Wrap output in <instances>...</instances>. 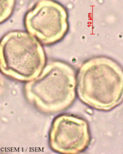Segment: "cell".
<instances>
[{
  "mask_svg": "<svg viewBox=\"0 0 123 154\" xmlns=\"http://www.w3.org/2000/svg\"><path fill=\"white\" fill-rule=\"evenodd\" d=\"M67 11L58 3L40 1L26 14L25 26L43 43H54L67 33Z\"/></svg>",
  "mask_w": 123,
  "mask_h": 154,
  "instance_id": "1",
  "label": "cell"
}]
</instances>
